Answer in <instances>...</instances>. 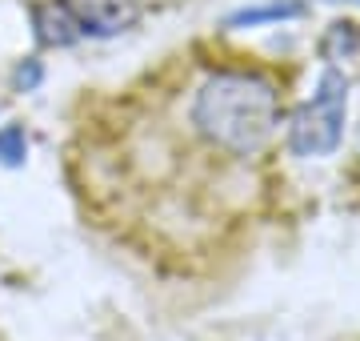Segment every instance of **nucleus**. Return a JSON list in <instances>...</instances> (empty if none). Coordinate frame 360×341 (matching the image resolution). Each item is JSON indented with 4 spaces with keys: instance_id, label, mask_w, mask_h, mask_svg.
I'll return each instance as SVG.
<instances>
[{
    "instance_id": "f257e3e1",
    "label": "nucleus",
    "mask_w": 360,
    "mask_h": 341,
    "mask_svg": "<svg viewBox=\"0 0 360 341\" xmlns=\"http://www.w3.org/2000/svg\"><path fill=\"white\" fill-rule=\"evenodd\" d=\"M276 89L257 73H212L193 97V125L200 137L232 157L260 153L276 132Z\"/></svg>"
},
{
    "instance_id": "20e7f679",
    "label": "nucleus",
    "mask_w": 360,
    "mask_h": 341,
    "mask_svg": "<svg viewBox=\"0 0 360 341\" xmlns=\"http://www.w3.org/2000/svg\"><path fill=\"white\" fill-rule=\"evenodd\" d=\"M32 25H37L40 44H56V49H65V44H72V40L80 37L77 25H72V16L65 13V4H60V0H52V4H37V8H32Z\"/></svg>"
},
{
    "instance_id": "39448f33",
    "label": "nucleus",
    "mask_w": 360,
    "mask_h": 341,
    "mask_svg": "<svg viewBox=\"0 0 360 341\" xmlns=\"http://www.w3.org/2000/svg\"><path fill=\"white\" fill-rule=\"evenodd\" d=\"M296 16H304L300 0H272V4H257V8H245V13H232L229 25L245 28V25H264V20H296Z\"/></svg>"
},
{
    "instance_id": "7ed1b4c3",
    "label": "nucleus",
    "mask_w": 360,
    "mask_h": 341,
    "mask_svg": "<svg viewBox=\"0 0 360 341\" xmlns=\"http://www.w3.org/2000/svg\"><path fill=\"white\" fill-rule=\"evenodd\" d=\"M80 37H116L141 20L136 0H60Z\"/></svg>"
},
{
    "instance_id": "f03ea898",
    "label": "nucleus",
    "mask_w": 360,
    "mask_h": 341,
    "mask_svg": "<svg viewBox=\"0 0 360 341\" xmlns=\"http://www.w3.org/2000/svg\"><path fill=\"white\" fill-rule=\"evenodd\" d=\"M345 105H348L345 73L324 68L312 101L296 108L292 125H288V144H292L296 157H328V153H336L340 132H345Z\"/></svg>"
},
{
    "instance_id": "423d86ee",
    "label": "nucleus",
    "mask_w": 360,
    "mask_h": 341,
    "mask_svg": "<svg viewBox=\"0 0 360 341\" xmlns=\"http://www.w3.org/2000/svg\"><path fill=\"white\" fill-rule=\"evenodd\" d=\"M25 132L20 129H4L0 132V161H4V165H20V161H25Z\"/></svg>"
}]
</instances>
